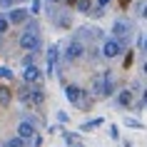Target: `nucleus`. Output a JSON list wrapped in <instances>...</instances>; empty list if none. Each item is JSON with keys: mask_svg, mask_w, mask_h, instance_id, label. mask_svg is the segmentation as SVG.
Returning a JSON list of instances; mask_svg holds the SVG:
<instances>
[{"mask_svg": "<svg viewBox=\"0 0 147 147\" xmlns=\"http://www.w3.org/2000/svg\"><path fill=\"white\" fill-rule=\"evenodd\" d=\"M20 97H23V102H28V105H42V102H45V92H42V90H40L38 85L35 87H23V90H20Z\"/></svg>", "mask_w": 147, "mask_h": 147, "instance_id": "1", "label": "nucleus"}, {"mask_svg": "<svg viewBox=\"0 0 147 147\" xmlns=\"http://www.w3.org/2000/svg\"><path fill=\"white\" fill-rule=\"evenodd\" d=\"M20 47L28 50V53H38L40 50V35H35V32H23L20 35Z\"/></svg>", "mask_w": 147, "mask_h": 147, "instance_id": "2", "label": "nucleus"}, {"mask_svg": "<svg viewBox=\"0 0 147 147\" xmlns=\"http://www.w3.org/2000/svg\"><path fill=\"white\" fill-rule=\"evenodd\" d=\"M120 53H122V40H115V38L105 40V45H102V55L105 57H117Z\"/></svg>", "mask_w": 147, "mask_h": 147, "instance_id": "3", "label": "nucleus"}, {"mask_svg": "<svg viewBox=\"0 0 147 147\" xmlns=\"http://www.w3.org/2000/svg\"><path fill=\"white\" fill-rule=\"evenodd\" d=\"M82 53H85L82 42H80V40H72V42L67 45V50H65V60H78Z\"/></svg>", "mask_w": 147, "mask_h": 147, "instance_id": "4", "label": "nucleus"}, {"mask_svg": "<svg viewBox=\"0 0 147 147\" xmlns=\"http://www.w3.org/2000/svg\"><path fill=\"white\" fill-rule=\"evenodd\" d=\"M127 32H130V23L127 20H115L112 23V38L115 40H122Z\"/></svg>", "mask_w": 147, "mask_h": 147, "instance_id": "5", "label": "nucleus"}, {"mask_svg": "<svg viewBox=\"0 0 147 147\" xmlns=\"http://www.w3.org/2000/svg\"><path fill=\"white\" fill-rule=\"evenodd\" d=\"M28 10H23V8H18V10H10L8 13V20H10V25H23V23H28Z\"/></svg>", "mask_w": 147, "mask_h": 147, "instance_id": "6", "label": "nucleus"}, {"mask_svg": "<svg viewBox=\"0 0 147 147\" xmlns=\"http://www.w3.org/2000/svg\"><path fill=\"white\" fill-rule=\"evenodd\" d=\"M82 87H78V85H67L65 87V97H67L72 105H80V100H82Z\"/></svg>", "mask_w": 147, "mask_h": 147, "instance_id": "7", "label": "nucleus"}, {"mask_svg": "<svg viewBox=\"0 0 147 147\" xmlns=\"http://www.w3.org/2000/svg\"><path fill=\"white\" fill-rule=\"evenodd\" d=\"M23 80L28 82V85H35L40 80V70L35 67V65H25V70H23Z\"/></svg>", "mask_w": 147, "mask_h": 147, "instance_id": "8", "label": "nucleus"}, {"mask_svg": "<svg viewBox=\"0 0 147 147\" xmlns=\"http://www.w3.org/2000/svg\"><path fill=\"white\" fill-rule=\"evenodd\" d=\"M35 135H38V132H35L32 122H20V125H18V137H20V140H32Z\"/></svg>", "mask_w": 147, "mask_h": 147, "instance_id": "9", "label": "nucleus"}, {"mask_svg": "<svg viewBox=\"0 0 147 147\" xmlns=\"http://www.w3.org/2000/svg\"><path fill=\"white\" fill-rule=\"evenodd\" d=\"M110 80H112V75H110V72H102V75H97V78L92 80V90L102 95V90L107 87V82H110Z\"/></svg>", "mask_w": 147, "mask_h": 147, "instance_id": "10", "label": "nucleus"}, {"mask_svg": "<svg viewBox=\"0 0 147 147\" xmlns=\"http://www.w3.org/2000/svg\"><path fill=\"white\" fill-rule=\"evenodd\" d=\"M45 57H47V67H50V75H53V70L57 67V60H60V47H57V45H53L50 50H47V55H45Z\"/></svg>", "mask_w": 147, "mask_h": 147, "instance_id": "11", "label": "nucleus"}, {"mask_svg": "<svg viewBox=\"0 0 147 147\" xmlns=\"http://www.w3.org/2000/svg\"><path fill=\"white\" fill-rule=\"evenodd\" d=\"M117 105L120 107H130L132 105V90H122V92L117 95Z\"/></svg>", "mask_w": 147, "mask_h": 147, "instance_id": "12", "label": "nucleus"}, {"mask_svg": "<svg viewBox=\"0 0 147 147\" xmlns=\"http://www.w3.org/2000/svg\"><path fill=\"white\" fill-rule=\"evenodd\" d=\"M10 100H13V92H10V87L0 85V105L5 107V105H10Z\"/></svg>", "mask_w": 147, "mask_h": 147, "instance_id": "13", "label": "nucleus"}, {"mask_svg": "<svg viewBox=\"0 0 147 147\" xmlns=\"http://www.w3.org/2000/svg\"><path fill=\"white\" fill-rule=\"evenodd\" d=\"M102 122H105L102 117H95V120H87V122H82V130H85V132H90V130H95V127H97V125H102Z\"/></svg>", "mask_w": 147, "mask_h": 147, "instance_id": "14", "label": "nucleus"}, {"mask_svg": "<svg viewBox=\"0 0 147 147\" xmlns=\"http://www.w3.org/2000/svg\"><path fill=\"white\" fill-rule=\"evenodd\" d=\"M0 78L3 80H13V70L5 67V65H0Z\"/></svg>", "mask_w": 147, "mask_h": 147, "instance_id": "15", "label": "nucleus"}, {"mask_svg": "<svg viewBox=\"0 0 147 147\" xmlns=\"http://www.w3.org/2000/svg\"><path fill=\"white\" fill-rule=\"evenodd\" d=\"M8 28H10L8 15H0V35H3V32H8Z\"/></svg>", "mask_w": 147, "mask_h": 147, "instance_id": "16", "label": "nucleus"}, {"mask_svg": "<svg viewBox=\"0 0 147 147\" xmlns=\"http://www.w3.org/2000/svg\"><path fill=\"white\" fill-rule=\"evenodd\" d=\"M90 5H92V0H78V10H80V13H87Z\"/></svg>", "mask_w": 147, "mask_h": 147, "instance_id": "17", "label": "nucleus"}, {"mask_svg": "<svg viewBox=\"0 0 147 147\" xmlns=\"http://www.w3.org/2000/svg\"><path fill=\"white\" fill-rule=\"evenodd\" d=\"M5 147H23V140H20V137H13V140L5 142Z\"/></svg>", "mask_w": 147, "mask_h": 147, "instance_id": "18", "label": "nucleus"}, {"mask_svg": "<svg viewBox=\"0 0 147 147\" xmlns=\"http://www.w3.org/2000/svg\"><path fill=\"white\" fill-rule=\"evenodd\" d=\"M30 13L35 15V13H40V0H32V5H30Z\"/></svg>", "mask_w": 147, "mask_h": 147, "instance_id": "19", "label": "nucleus"}, {"mask_svg": "<svg viewBox=\"0 0 147 147\" xmlns=\"http://www.w3.org/2000/svg\"><path fill=\"white\" fill-rule=\"evenodd\" d=\"M110 137H112V140H117V137H120V130H117L115 125H112V127H110Z\"/></svg>", "mask_w": 147, "mask_h": 147, "instance_id": "20", "label": "nucleus"}, {"mask_svg": "<svg viewBox=\"0 0 147 147\" xmlns=\"http://www.w3.org/2000/svg\"><path fill=\"white\" fill-rule=\"evenodd\" d=\"M25 32H35V35H38V25H35V23H28V30H25Z\"/></svg>", "mask_w": 147, "mask_h": 147, "instance_id": "21", "label": "nucleus"}, {"mask_svg": "<svg viewBox=\"0 0 147 147\" xmlns=\"http://www.w3.org/2000/svg\"><path fill=\"white\" fill-rule=\"evenodd\" d=\"M127 125H130V127H135V130H140V127H142V125H140L137 120H127Z\"/></svg>", "mask_w": 147, "mask_h": 147, "instance_id": "22", "label": "nucleus"}, {"mask_svg": "<svg viewBox=\"0 0 147 147\" xmlns=\"http://www.w3.org/2000/svg\"><path fill=\"white\" fill-rule=\"evenodd\" d=\"M100 3V8H105V5H110V0H97Z\"/></svg>", "mask_w": 147, "mask_h": 147, "instance_id": "23", "label": "nucleus"}, {"mask_svg": "<svg viewBox=\"0 0 147 147\" xmlns=\"http://www.w3.org/2000/svg\"><path fill=\"white\" fill-rule=\"evenodd\" d=\"M142 105H147V90L142 92Z\"/></svg>", "mask_w": 147, "mask_h": 147, "instance_id": "24", "label": "nucleus"}, {"mask_svg": "<svg viewBox=\"0 0 147 147\" xmlns=\"http://www.w3.org/2000/svg\"><path fill=\"white\" fill-rule=\"evenodd\" d=\"M13 3H15V0H3V5H13Z\"/></svg>", "mask_w": 147, "mask_h": 147, "instance_id": "25", "label": "nucleus"}, {"mask_svg": "<svg viewBox=\"0 0 147 147\" xmlns=\"http://www.w3.org/2000/svg\"><path fill=\"white\" fill-rule=\"evenodd\" d=\"M142 18H147V5H145V10H142Z\"/></svg>", "mask_w": 147, "mask_h": 147, "instance_id": "26", "label": "nucleus"}, {"mask_svg": "<svg viewBox=\"0 0 147 147\" xmlns=\"http://www.w3.org/2000/svg\"><path fill=\"white\" fill-rule=\"evenodd\" d=\"M142 70H145V75H147V62H145V65H142Z\"/></svg>", "mask_w": 147, "mask_h": 147, "instance_id": "27", "label": "nucleus"}, {"mask_svg": "<svg viewBox=\"0 0 147 147\" xmlns=\"http://www.w3.org/2000/svg\"><path fill=\"white\" fill-rule=\"evenodd\" d=\"M145 50H147V38H145Z\"/></svg>", "mask_w": 147, "mask_h": 147, "instance_id": "28", "label": "nucleus"}, {"mask_svg": "<svg viewBox=\"0 0 147 147\" xmlns=\"http://www.w3.org/2000/svg\"><path fill=\"white\" fill-rule=\"evenodd\" d=\"M50 3H60V0H50Z\"/></svg>", "mask_w": 147, "mask_h": 147, "instance_id": "29", "label": "nucleus"}, {"mask_svg": "<svg viewBox=\"0 0 147 147\" xmlns=\"http://www.w3.org/2000/svg\"><path fill=\"white\" fill-rule=\"evenodd\" d=\"M0 8H3V0H0Z\"/></svg>", "mask_w": 147, "mask_h": 147, "instance_id": "30", "label": "nucleus"}]
</instances>
